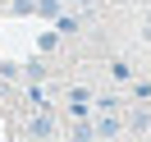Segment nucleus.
Instances as JSON below:
<instances>
[{
    "label": "nucleus",
    "mask_w": 151,
    "mask_h": 142,
    "mask_svg": "<svg viewBox=\"0 0 151 142\" xmlns=\"http://www.w3.org/2000/svg\"><path fill=\"white\" fill-rule=\"evenodd\" d=\"M92 138H96L92 119H78V124H73V142H92Z\"/></svg>",
    "instance_id": "nucleus-9"
},
{
    "label": "nucleus",
    "mask_w": 151,
    "mask_h": 142,
    "mask_svg": "<svg viewBox=\"0 0 151 142\" xmlns=\"http://www.w3.org/2000/svg\"><path fill=\"white\" fill-rule=\"evenodd\" d=\"M32 14H41V19L55 23L60 14H64V0H37V5H32Z\"/></svg>",
    "instance_id": "nucleus-5"
},
{
    "label": "nucleus",
    "mask_w": 151,
    "mask_h": 142,
    "mask_svg": "<svg viewBox=\"0 0 151 142\" xmlns=\"http://www.w3.org/2000/svg\"><path fill=\"white\" fill-rule=\"evenodd\" d=\"M60 37H64L60 28H55V32H41V37H37V50H41V55H50V50L60 46Z\"/></svg>",
    "instance_id": "nucleus-8"
},
{
    "label": "nucleus",
    "mask_w": 151,
    "mask_h": 142,
    "mask_svg": "<svg viewBox=\"0 0 151 142\" xmlns=\"http://www.w3.org/2000/svg\"><path fill=\"white\" fill-rule=\"evenodd\" d=\"M133 96H137V101H151V83H137V78H133Z\"/></svg>",
    "instance_id": "nucleus-11"
},
{
    "label": "nucleus",
    "mask_w": 151,
    "mask_h": 142,
    "mask_svg": "<svg viewBox=\"0 0 151 142\" xmlns=\"http://www.w3.org/2000/svg\"><path fill=\"white\" fill-rule=\"evenodd\" d=\"M142 37L151 41V14H147V19H142Z\"/></svg>",
    "instance_id": "nucleus-12"
},
{
    "label": "nucleus",
    "mask_w": 151,
    "mask_h": 142,
    "mask_svg": "<svg viewBox=\"0 0 151 142\" xmlns=\"http://www.w3.org/2000/svg\"><path fill=\"white\" fill-rule=\"evenodd\" d=\"M96 110H124L119 96H96Z\"/></svg>",
    "instance_id": "nucleus-10"
},
{
    "label": "nucleus",
    "mask_w": 151,
    "mask_h": 142,
    "mask_svg": "<svg viewBox=\"0 0 151 142\" xmlns=\"http://www.w3.org/2000/svg\"><path fill=\"white\" fill-rule=\"evenodd\" d=\"M23 133H28V138H55V119L46 115V105H41V115H32V119L23 124Z\"/></svg>",
    "instance_id": "nucleus-3"
},
{
    "label": "nucleus",
    "mask_w": 151,
    "mask_h": 142,
    "mask_svg": "<svg viewBox=\"0 0 151 142\" xmlns=\"http://www.w3.org/2000/svg\"><path fill=\"white\" fill-rule=\"evenodd\" d=\"M92 128H96V138H119L128 124H124V110H96Z\"/></svg>",
    "instance_id": "nucleus-1"
},
{
    "label": "nucleus",
    "mask_w": 151,
    "mask_h": 142,
    "mask_svg": "<svg viewBox=\"0 0 151 142\" xmlns=\"http://www.w3.org/2000/svg\"><path fill=\"white\" fill-rule=\"evenodd\" d=\"M23 78L28 83H46V60H28L23 64Z\"/></svg>",
    "instance_id": "nucleus-6"
},
{
    "label": "nucleus",
    "mask_w": 151,
    "mask_h": 142,
    "mask_svg": "<svg viewBox=\"0 0 151 142\" xmlns=\"http://www.w3.org/2000/svg\"><path fill=\"white\" fill-rule=\"evenodd\" d=\"M69 115H73V119H87V115L96 110V96H92V87H69Z\"/></svg>",
    "instance_id": "nucleus-2"
},
{
    "label": "nucleus",
    "mask_w": 151,
    "mask_h": 142,
    "mask_svg": "<svg viewBox=\"0 0 151 142\" xmlns=\"http://www.w3.org/2000/svg\"><path fill=\"white\" fill-rule=\"evenodd\" d=\"M110 78L114 83H133V64L128 60H110Z\"/></svg>",
    "instance_id": "nucleus-7"
},
{
    "label": "nucleus",
    "mask_w": 151,
    "mask_h": 142,
    "mask_svg": "<svg viewBox=\"0 0 151 142\" xmlns=\"http://www.w3.org/2000/svg\"><path fill=\"white\" fill-rule=\"evenodd\" d=\"M124 124H128L133 133H147V128H151V105H128Z\"/></svg>",
    "instance_id": "nucleus-4"
}]
</instances>
